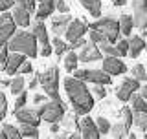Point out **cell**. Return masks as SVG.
<instances>
[{"mask_svg":"<svg viewBox=\"0 0 147 139\" xmlns=\"http://www.w3.org/2000/svg\"><path fill=\"white\" fill-rule=\"evenodd\" d=\"M79 132H81V136L86 137V139H98V137H101V132H99L98 123H96L94 119H90L88 115H86V117L81 121Z\"/></svg>","mask_w":147,"mask_h":139,"instance_id":"cell-15","label":"cell"},{"mask_svg":"<svg viewBox=\"0 0 147 139\" xmlns=\"http://www.w3.org/2000/svg\"><path fill=\"white\" fill-rule=\"evenodd\" d=\"M136 90H142L140 81H138L136 77H125L123 82L118 86V90H116V97L119 101H123V103H127V101H131V97H132V94H134Z\"/></svg>","mask_w":147,"mask_h":139,"instance_id":"cell-8","label":"cell"},{"mask_svg":"<svg viewBox=\"0 0 147 139\" xmlns=\"http://www.w3.org/2000/svg\"><path fill=\"white\" fill-rule=\"evenodd\" d=\"M37 42H39V39H37V35L33 31H17L7 44L11 48V51H20V53L28 55V57L35 59L40 53L39 48H37Z\"/></svg>","mask_w":147,"mask_h":139,"instance_id":"cell-2","label":"cell"},{"mask_svg":"<svg viewBox=\"0 0 147 139\" xmlns=\"http://www.w3.org/2000/svg\"><path fill=\"white\" fill-rule=\"evenodd\" d=\"M132 77H136L138 81H147V70L142 64H136L132 66Z\"/></svg>","mask_w":147,"mask_h":139,"instance_id":"cell-32","label":"cell"},{"mask_svg":"<svg viewBox=\"0 0 147 139\" xmlns=\"http://www.w3.org/2000/svg\"><path fill=\"white\" fill-rule=\"evenodd\" d=\"M31 31L37 35V39H39L40 42V55L42 57H50L53 51V44L48 40V31H46V26L42 20H35L33 24H31Z\"/></svg>","mask_w":147,"mask_h":139,"instance_id":"cell-7","label":"cell"},{"mask_svg":"<svg viewBox=\"0 0 147 139\" xmlns=\"http://www.w3.org/2000/svg\"><path fill=\"white\" fill-rule=\"evenodd\" d=\"M20 132H22V137H31V139H37V137H39L37 124H26V123H20Z\"/></svg>","mask_w":147,"mask_h":139,"instance_id":"cell-29","label":"cell"},{"mask_svg":"<svg viewBox=\"0 0 147 139\" xmlns=\"http://www.w3.org/2000/svg\"><path fill=\"white\" fill-rule=\"evenodd\" d=\"M127 0H114V6H125Z\"/></svg>","mask_w":147,"mask_h":139,"instance_id":"cell-49","label":"cell"},{"mask_svg":"<svg viewBox=\"0 0 147 139\" xmlns=\"http://www.w3.org/2000/svg\"><path fill=\"white\" fill-rule=\"evenodd\" d=\"M90 29H98L107 39V42L116 44L119 40V33H121V24L114 17H101L90 24Z\"/></svg>","mask_w":147,"mask_h":139,"instance_id":"cell-3","label":"cell"},{"mask_svg":"<svg viewBox=\"0 0 147 139\" xmlns=\"http://www.w3.org/2000/svg\"><path fill=\"white\" fill-rule=\"evenodd\" d=\"M132 17L134 27L147 29V0H132Z\"/></svg>","mask_w":147,"mask_h":139,"instance_id":"cell-10","label":"cell"},{"mask_svg":"<svg viewBox=\"0 0 147 139\" xmlns=\"http://www.w3.org/2000/svg\"><path fill=\"white\" fill-rule=\"evenodd\" d=\"M64 90H66V95L74 106L76 115H88V112L94 108V97L86 88L85 81L76 77H66L64 79Z\"/></svg>","mask_w":147,"mask_h":139,"instance_id":"cell-1","label":"cell"},{"mask_svg":"<svg viewBox=\"0 0 147 139\" xmlns=\"http://www.w3.org/2000/svg\"><path fill=\"white\" fill-rule=\"evenodd\" d=\"M118 49H119V55L121 57H125V55H129V51H131V40H118L116 42Z\"/></svg>","mask_w":147,"mask_h":139,"instance_id":"cell-36","label":"cell"},{"mask_svg":"<svg viewBox=\"0 0 147 139\" xmlns=\"http://www.w3.org/2000/svg\"><path fill=\"white\" fill-rule=\"evenodd\" d=\"M103 70L110 75H123L127 72V66L123 61H119V57H114V55H107L103 59Z\"/></svg>","mask_w":147,"mask_h":139,"instance_id":"cell-13","label":"cell"},{"mask_svg":"<svg viewBox=\"0 0 147 139\" xmlns=\"http://www.w3.org/2000/svg\"><path fill=\"white\" fill-rule=\"evenodd\" d=\"M24 86H26V81H24V77H22V73H20V75L13 77L11 86H9V92H11L13 95H18V94L24 92Z\"/></svg>","mask_w":147,"mask_h":139,"instance_id":"cell-25","label":"cell"},{"mask_svg":"<svg viewBox=\"0 0 147 139\" xmlns=\"http://www.w3.org/2000/svg\"><path fill=\"white\" fill-rule=\"evenodd\" d=\"M15 29H17V22L13 15H9L7 11H2V17H0V40L4 42H9L15 35Z\"/></svg>","mask_w":147,"mask_h":139,"instance_id":"cell-9","label":"cell"},{"mask_svg":"<svg viewBox=\"0 0 147 139\" xmlns=\"http://www.w3.org/2000/svg\"><path fill=\"white\" fill-rule=\"evenodd\" d=\"M144 35H145V37H147V31H144Z\"/></svg>","mask_w":147,"mask_h":139,"instance_id":"cell-52","label":"cell"},{"mask_svg":"<svg viewBox=\"0 0 147 139\" xmlns=\"http://www.w3.org/2000/svg\"><path fill=\"white\" fill-rule=\"evenodd\" d=\"M88 35H90V40H92V42H96V44H105V42H107V39H105L98 29H90Z\"/></svg>","mask_w":147,"mask_h":139,"instance_id":"cell-37","label":"cell"},{"mask_svg":"<svg viewBox=\"0 0 147 139\" xmlns=\"http://www.w3.org/2000/svg\"><path fill=\"white\" fill-rule=\"evenodd\" d=\"M15 119L18 123H26V124H37L39 126V123H40V114H39V110H35V108H17L15 110Z\"/></svg>","mask_w":147,"mask_h":139,"instance_id":"cell-12","label":"cell"},{"mask_svg":"<svg viewBox=\"0 0 147 139\" xmlns=\"http://www.w3.org/2000/svg\"><path fill=\"white\" fill-rule=\"evenodd\" d=\"M101 48H103V53H105V55H114V57H121V55H119L118 46H116V44H112V42H105L103 46H101Z\"/></svg>","mask_w":147,"mask_h":139,"instance_id":"cell-34","label":"cell"},{"mask_svg":"<svg viewBox=\"0 0 147 139\" xmlns=\"http://www.w3.org/2000/svg\"><path fill=\"white\" fill-rule=\"evenodd\" d=\"M13 18H15L17 26L20 27H28L31 22V11L26 7L24 0H17L15 2V7H13Z\"/></svg>","mask_w":147,"mask_h":139,"instance_id":"cell-11","label":"cell"},{"mask_svg":"<svg viewBox=\"0 0 147 139\" xmlns=\"http://www.w3.org/2000/svg\"><path fill=\"white\" fill-rule=\"evenodd\" d=\"M94 94H96V97H99V99H105V95H107L105 84H96V88H94Z\"/></svg>","mask_w":147,"mask_h":139,"instance_id":"cell-42","label":"cell"},{"mask_svg":"<svg viewBox=\"0 0 147 139\" xmlns=\"http://www.w3.org/2000/svg\"><path fill=\"white\" fill-rule=\"evenodd\" d=\"M70 22H72V18L68 17V13H59L57 17H53L52 18V31L55 35H64L66 33V29H68V26H70Z\"/></svg>","mask_w":147,"mask_h":139,"instance_id":"cell-18","label":"cell"},{"mask_svg":"<svg viewBox=\"0 0 147 139\" xmlns=\"http://www.w3.org/2000/svg\"><path fill=\"white\" fill-rule=\"evenodd\" d=\"M134 124L142 132H147V112H134Z\"/></svg>","mask_w":147,"mask_h":139,"instance_id":"cell-31","label":"cell"},{"mask_svg":"<svg viewBox=\"0 0 147 139\" xmlns=\"http://www.w3.org/2000/svg\"><path fill=\"white\" fill-rule=\"evenodd\" d=\"M52 44H53V51L57 53V57H61V55L68 53V51L72 49V46H70V44H66L64 40H61V39H59V35L52 40Z\"/></svg>","mask_w":147,"mask_h":139,"instance_id":"cell-26","label":"cell"},{"mask_svg":"<svg viewBox=\"0 0 147 139\" xmlns=\"http://www.w3.org/2000/svg\"><path fill=\"white\" fill-rule=\"evenodd\" d=\"M74 77L81 79V81L94 82V84H105V86L112 82L110 73H107L105 70H76V72H74Z\"/></svg>","mask_w":147,"mask_h":139,"instance_id":"cell-6","label":"cell"},{"mask_svg":"<svg viewBox=\"0 0 147 139\" xmlns=\"http://www.w3.org/2000/svg\"><path fill=\"white\" fill-rule=\"evenodd\" d=\"M26 101H28V94H26V90H24L22 94H18L17 99H15V110H17V108H24Z\"/></svg>","mask_w":147,"mask_h":139,"instance_id":"cell-38","label":"cell"},{"mask_svg":"<svg viewBox=\"0 0 147 139\" xmlns=\"http://www.w3.org/2000/svg\"><path fill=\"white\" fill-rule=\"evenodd\" d=\"M37 110H39L40 117L46 123H59L64 115V103L61 101V97H59V99H52L50 103L40 104Z\"/></svg>","mask_w":147,"mask_h":139,"instance_id":"cell-4","label":"cell"},{"mask_svg":"<svg viewBox=\"0 0 147 139\" xmlns=\"http://www.w3.org/2000/svg\"><path fill=\"white\" fill-rule=\"evenodd\" d=\"M79 2L92 17H101V0H79Z\"/></svg>","mask_w":147,"mask_h":139,"instance_id":"cell-21","label":"cell"},{"mask_svg":"<svg viewBox=\"0 0 147 139\" xmlns=\"http://www.w3.org/2000/svg\"><path fill=\"white\" fill-rule=\"evenodd\" d=\"M33 103H35V104H40V103H44V95L37 94V95L33 97Z\"/></svg>","mask_w":147,"mask_h":139,"instance_id":"cell-47","label":"cell"},{"mask_svg":"<svg viewBox=\"0 0 147 139\" xmlns=\"http://www.w3.org/2000/svg\"><path fill=\"white\" fill-rule=\"evenodd\" d=\"M134 110H131L129 106H123L121 110H119V115H121V119H123V123H125V126L131 130V126H132V123H134Z\"/></svg>","mask_w":147,"mask_h":139,"instance_id":"cell-30","label":"cell"},{"mask_svg":"<svg viewBox=\"0 0 147 139\" xmlns=\"http://www.w3.org/2000/svg\"><path fill=\"white\" fill-rule=\"evenodd\" d=\"M0 137L2 139H18V137H22V132H20V128L13 126V124H4L2 132H0Z\"/></svg>","mask_w":147,"mask_h":139,"instance_id":"cell-23","label":"cell"},{"mask_svg":"<svg viewBox=\"0 0 147 139\" xmlns=\"http://www.w3.org/2000/svg\"><path fill=\"white\" fill-rule=\"evenodd\" d=\"M77 62H81L79 61V55L74 51V49H70V51L66 53V57H64V70L70 72V73H74L77 70Z\"/></svg>","mask_w":147,"mask_h":139,"instance_id":"cell-22","label":"cell"},{"mask_svg":"<svg viewBox=\"0 0 147 139\" xmlns=\"http://www.w3.org/2000/svg\"><path fill=\"white\" fill-rule=\"evenodd\" d=\"M55 4H57V11L59 13H68L70 11V6L66 4V0H55Z\"/></svg>","mask_w":147,"mask_h":139,"instance_id":"cell-41","label":"cell"},{"mask_svg":"<svg viewBox=\"0 0 147 139\" xmlns=\"http://www.w3.org/2000/svg\"><path fill=\"white\" fill-rule=\"evenodd\" d=\"M50 130H52L53 134H55V132H59V123H52V126H50Z\"/></svg>","mask_w":147,"mask_h":139,"instance_id":"cell-48","label":"cell"},{"mask_svg":"<svg viewBox=\"0 0 147 139\" xmlns=\"http://www.w3.org/2000/svg\"><path fill=\"white\" fill-rule=\"evenodd\" d=\"M101 59H103V53H101V49L96 46V42L85 44L79 51V61L81 62H96V61H101Z\"/></svg>","mask_w":147,"mask_h":139,"instance_id":"cell-14","label":"cell"},{"mask_svg":"<svg viewBox=\"0 0 147 139\" xmlns=\"http://www.w3.org/2000/svg\"><path fill=\"white\" fill-rule=\"evenodd\" d=\"M145 49V40L142 39V37H138L134 35L131 39V51H129V57H132V59H136L138 55H140L142 51Z\"/></svg>","mask_w":147,"mask_h":139,"instance_id":"cell-20","label":"cell"},{"mask_svg":"<svg viewBox=\"0 0 147 139\" xmlns=\"http://www.w3.org/2000/svg\"><path fill=\"white\" fill-rule=\"evenodd\" d=\"M26 57L28 55L20 53V51H11V55H9V59H7V64L2 70L7 73V75H17L20 66H22V62L26 61Z\"/></svg>","mask_w":147,"mask_h":139,"instance_id":"cell-17","label":"cell"},{"mask_svg":"<svg viewBox=\"0 0 147 139\" xmlns=\"http://www.w3.org/2000/svg\"><path fill=\"white\" fill-rule=\"evenodd\" d=\"M57 9V4H55V0H44V2H40L39 9H37L35 13V18L37 20H44V18H48L52 13Z\"/></svg>","mask_w":147,"mask_h":139,"instance_id":"cell-19","label":"cell"},{"mask_svg":"<svg viewBox=\"0 0 147 139\" xmlns=\"http://www.w3.org/2000/svg\"><path fill=\"white\" fill-rule=\"evenodd\" d=\"M131 106L134 112H147V99L144 95H134L131 97Z\"/></svg>","mask_w":147,"mask_h":139,"instance_id":"cell-24","label":"cell"},{"mask_svg":"<svg viewBox=\"0 0 147 139\" xmlns=\"http://www.w3.org/2000/svg\"><path fill=\"white\" fill-rule=\"evenodd\" d=\"M2 86H11V81H9V79H4V81H2Z\"/></svg>","mask_w":147,"mask_h":139,"instance_id":"cell-50","label":"cell"},{"mask_svg":"<svg viewBox=\"0 0 147 139\" xmlns=\"http://www.w3.org/2000/svg\"><path fill=\"white\" fill-rule=\"evenodd\" d=\"M6 114H7V99H6L4 94H0V117L4 119Z\"/></svg>","mask_w":147,"mask_h":139,"instance_id":"cell-39","label":"cell"},{"mask_svg":"<svg viewBox=\"0 0 147 139\" xmlns=\"http://www.w3.org/2000/svg\"><path fill=\"white\" fill-rule=\"evenodd\" d=\"M86 42H85V39H83V37H81V39H76V40H74V42H70V46H72V49H77V48H83V46H85Z\"/></svg>","mask_w":147,"mask_h":139,"instance_id":"cell-44","label":"cell"},{"mask_svg":"<svg viewBox=\"0 0 147 139\" xmlns=\"http://www.w3.org/2000/svg\"><path fill=\"white\" fill-rule=\"evenodd\" d=\"M31 72H33V66H31V62L26 59V61L22 62L20 70H18V73H22V75H28V73H31Z\"/></svg>","mask_w":147,"mask_h":139,"instance_id":"cell-40","label":"cell"},{"mask_svg":"<svg viewBox=\"0 0 147 139\" xmlns=\"http://www.w3.org/2000/svg\"><path fill=\"white\" fill-rule=\"evenodd\" d=\"M96 123H98V126H99V132H101V136H105V134H110V123H109V119H105L103 115L101 117H96Z\"/></svg>","mask_w":147,"mask_h":139,"instance_id":"cell-33","label":"cell"},{"mask_svg":"<svg viewBox=\"0 0 147 139\" xmlns=\"http://www.w3.org/2000/svg\"><path fill=\"white\" fill-rule=\"evenodd\" d=\"M39 82H40V77H39V73H35L33 79L30 81V90H33V88H35L37 84H39Z\"/></svg>","mask_w":147,"mask_h":139,"instance_id":"cell-45","label":"cell"},{"mask_svg":"<svg viewBox=\"0 0 147 139\" xmlns=\"http://www.w3.org/2000/svg\"><path fill=\"white\" fill-rule=\"evenodd\" d=\"M24 4H26V7L30 9L31 13H37L35 11V0H24Z\"/></svg>","mask_w":147,"mask_h":139,"instance_id":"cell-46","label":"cell"},{"mask_svg":"<svg viewBox=\"0 0 147 139\" xmlns=\"http://www.w3.org/2000/svg\"><path fill=\"white\" fill-rule=\"evenodd\" d=\"M90 29V26H86L83 20H79V18H74V20L70 22V26H68V29H66V39L70 40V42H74L76 39H81L83 35L86 33V31Z\"/></svg>","mask_w":147,"mask_h":139,"instance_id":"cell-16","label":"cell"},{"mask_svg":"<svg viewBox=\"0 0 147 139\" xmlns=\"http://www.w3.org/2000/svg\"><path fill=\"white\" fill-rule=\"evenodd\" d=\"M39 2H44V0H39Z\"/></svg>","mask_w":147,"mask_h":139,"instance_id":"cell-53","label":"cell"},{"mask_svg":"<svg viewBox=\"0 0 147 139\" xmlns=\"http://www.w3.org/2000/svg\"><path fill=\"white\" fill-rule=\"evenodd\" d=\"M110 136L112 137H116V139H119V137H125V136H129V128L125 126V123H116V124H112V128H110Z\"/></svg>","mask_w":147,"mask_h":139,"instance_id":"cell-28","label":"cell"},{"mask_svg":"<svg viewBox=\"0 0 147 139\" xmlns=\"http://www.w3.org/2000/svg\"><path fill=\"white\" fill-rule=\"evenodd\" d=\"M119 24H121V33L123 35H131L132 33V26H134V17L121 15L119 17Z\"/></svg>","mask_w":147,"mask_h":139,"instance_id":"cell-27","label":"cell"},{"mask_svg":"<svg viewBox=\"0 0 147 139\" xmlns=\"http://www.w3.org/2000/svg\"><path fill=\"white\" fill-rule=\"evenodd\" d=\"M142 95H144V97H145V99H147V84H145L144 88H142Z\"/></svg>","mask_w":147,"mask_h":139,"instance_id":"cell-51","label":"cell"},{"mask_svg":"<svg viewBox=\"0 0 147 139\" xmlns=\"http://www.w3.org/2000/svg\"><path fill=\"white\" fill-rule=\"evenodd\" d=\"M9 51H11L9 44H7V42H4V44H2V49H0V62H2V68L7 64V59H9V55H11Z\"/></svg>","mask_w":147,"mask_h":139,"instance_id":"cell-35","label":"cell"},{"mask_svg":"<svg viewBox=\"0 0 147 139\" xmlns=\"http://www.w3.org/2000/svg\"><path fill=\"white\" fill-rule=\"evenodd\" d=\"M39 77H40V84L44 88V94L50 99H59V70L52 66L44 73H39Z\"/></svg>","mask_w":147,"mask_h":139,"instance_id":"cell-5","label":"cell"},{"mask_svg":"<svg viewBox=\"0 0 147 139\" xmlns=\"http://www.w3.org/2000/svg\"><path fill=\"white\" fill-rule=\"evenodd\" d=\"M15 2L17 0H0V9H2V11H7L9 7H15Z\"/></svg>","mask_w":147,"mask_h":139,"instance_id":"cell-43","label":"cell"}]
</instances>
